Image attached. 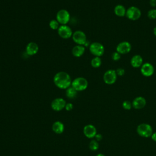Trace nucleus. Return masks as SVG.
I'll use <instances>...</instances> for the list:
<instances>
[{"label":"nucleus","instance_id":"obj_1","mask_svg":"<svg viewBox=\"0 0 156 156\" xmlns=\"http://www.w3.org/2000/svg\"><path fill=\"white\" fill-rule=\"evenodd\" d=\"M53 81L56 87L60 89H67L71 85V78L68 73L60 71L55 74Z\"/></svg>","mask_w":156,"mask_h":156},{"label":"nucleus","instance_id":"obj_2","mask_svg":"<svg viewBox=\"0 0 156 156\" xmlns=\"http://www.w3.org/2000/svg\"><path fill=\"white\" fill-rule=\"evenodd\" d=\"M88 85V80L82 77H78L72 80L71 87L77 91H82L87 89Z\"/></svg>","mask_w":156,"mask_h":156},{"label":"nucleus","instance_id":"obj_3","mask_svg":"<svg viewBox=\"0 0 156 156\" xmlns=\"http://www.w3.org/2000/svg\"><path fill=\"white\" fill-rule=\"evenodd\" d=\"M136 132L141 136L148 138L151 136L153 133V130L149 124L146 123H141L138 126Z\"/></svg>","mask_w":156,"mask_h":156},{"label":"nucleus","instance_id":"obj_4","mask_svg":"<svg viewBox=\"0 0 156 156\" xmlns=\"http://www.w3.org/2000/svg\"><path fill=\"white\" fill-rule=\"evenodd\" d=\"M89 50L93 55L99 57L102 56L105 52L104 46L99 42L91 43L89 46Z\"/></svg>","mask_w":156,"mask_h":156},{"label":"nucleus","instance_id":"obj_5","mask_svg":"<svg viewBox=\"0 0 156 156\" xmlns=\"http://www.w3.org/2000/svg\"><path fill=\"white\" fill-rule=\"evenodd\" d=\"M141 16V12L136 6H130L126 10V16L130 20L135 21L138 20Z\"/></svg>","mask_w":156,"mask_h":156},{"label":"nucleus","instance_id":"obj_6","mask_svg":"<svg viewBox=\"0 0 156 156\" xmlns=\"http://www.w3.org/2000/svg\"><path fill=\"white\" fill-rule=\"evenodd\" d=\"M70 20V14L68 10L61 9L56 14V20L61 25H66Z\"/></svg>","mask_w":156,"mask_h":156},{"label":"nucleus","instance_id":"obj_7","mask_svg":"<svg viewBox=\"0 0 156 156\" xmlns=\"http://www.w3.org/2000/svg\"><path fill=\"white\" fill-rule=\"evenodd\" d=\"M72 39L73 41L78 45H83L87 41L86 34L82 30H78L73 32L72 35Z\"/></svg>","mask_w":156,"mask_h":156},{"label":"nucleus","instance_id":"obj_8","mask_svg":"<svg viewBox=\"0 0 156 156\" xmlns=\"http://www.w3.org/2000/svg\"><path fill=\"white\" fill-rule=\"evenodd\" d=\"M117 76L115 69H108L103 75V80L107 85H112L116 81Z\"/></svg>","mask_w":156,"mask_h":156},{"label":"nucleus","instance_id":"obj_9","mask_svg":"<svg viewBox=\"0 0 156 156\" xmlns=\"http://www.w3.org/2000/svg\"><path fill=\"white\" fill-rule=\"evenodd\" d=\"M57 32L58 35L63 39H68L70 37H72L73 34L71 27L66 24L60 25L57 30Z\"/></svg>","mask_w":156,"mask_h":156},{"label":"nucleus","instance_id":"obj_10","mask_svg":"<svg viewBox=\"0 0 156 156\" xmlns=\"http://www.w3.org/2000/svg\"><path fill=\"white\" fill-rule=\"evenodd\" d=\"M132 49L131 44L127 41L120 42L116 48V51L119 52L120 54H126Z\"/></svg>","mask_w":156,"mask_h":156},{"label":"nucleus","instance_id":"obj_11","mask_svg":"<svg viewBox=\"0 0 156 156\" xmlns=\"http://www.w3.org/2000/svg\"><path fill=\"white\" fill-rule=\"evenodd\" d=\"M66 104V103L64 99L61 98H57L54 99L52 101L51 106L52 110H54V111L58 112L65 108Z\"/></svg>","mask_w":156,"mask_h":156},{"label":"nucleus","instance_id":"obj_12","mask_svg":"<svg viewBox=\"0 0 156 156\" xmlns=\"http://www.w3.org/2000/svg\"><path fill=\"white\" fill-rule=\"evenodd\" d=\"M140 68L141 73L145 77H150L154 73V67L150 63H144Z\"/></svg>","mask_w":156,"mask_h":156},{"label":"nucleus","instance_id":"obj_13","mask_svg":"<svg viewBox=\"0 0 156 156\" xmlns=\"http://www.w3.org/2000/svg\"><path fill=\"white\" fill-rule=\"evenodd\" d=\"M83 132L85 136L88 138H93L97 133L96 127L92 124H87L84 126Z\"/></svg>","mask_w":156,"mask_h":156},{"label":"nucleus","instance_id":"obj_14","mask_svg":"<svg viewBox=\"0 0 156 156\" xmlns=\"http://www.w3.org/2000/svg\"><path fill=\"white\" fill-rule=\"evenodd\" d=\"M38 45L35 42H29L26 47V52L29 56L35 55L38 51Z\"/></svg>","mask_w":156,"mask_h":156},{"label":"nucleus","instance_id":"obj_15","mask_svg":"<svg viewBox=\"0 0 156 156\" xmlns=\"http://www.w3.org/2000/svg\"><path fill=\"white\" fill-rule=\"evenodd\" d=\"M132 104V107L134 108L141 109L143 107H144V106L146 105V100L142 96H138L133 100Z\"/></svg>","mask_w":156,"mask_h":156},{"label":"nucleus","instance_id":"obj_16","mask_svg":"<svg viewBox=\"0 0 156 156\" xmlns=\"http://www.w3.org/2000/svg\"><path fill=\"white\" fill-rule=\"evenodd\" d=\"M130 64L133 68H140L143 64V59L140 55H134L130 60Z\"/></svg>","mask_w":156,"mask_h":156},{"label":"nucleus","instance_id":"obj_17","mask_svg":"<svg viewBox=\"0 0 156 156\" xmlns=\"http://www.w3.org/2000/svg\"><path fill=\"white\" fill-rule=\"evenodd\" d=\"M85 47L83 45H78L74 46L72 49V54L76 57H81L85 52Z\"/></svg>","mask_w":156,"mask_h":156},{"label":"nucleus","instance_id":"obj_18","mask_svg":"<svg viewBox=\"0 0 156 156\" xmlns=\"http://www.w3.org/2000/svg\"><path fill=\"white\" fill-rule=\"evenodd\" d=\"M52 129L55 133L60 134L64 131V124L61 121H57L53 123Z\"/></svg>","mask_w":156,"mask_h":156},{"label":"nucleus","instance_id":"obj_19","mask_svg":"<svg viewBox=\"0 0 156 156\" xmlns=\"http://www.w3.org/2000/svg\"><path fill=\"white\" fill-rule=\"evenodd\" d=\"M126 10L127 9L125 8V7L121 4H118L114 8L115 14L119 17H123L126 16Z\"/></svg>","mask_w":156,"mask_h":156},{"label":"nucleus","instance_id":"obj_20","mask_svg":"<svg viewBox=\"0 0 156 156\" xmlns=\"http://www.w3.org/2000/svg\"><path fill=\"white\" fill-rule=\"evenodd\" d=\"M77 94V91L71 86L66 89V96L69 99L74 98Z\"/></svg>","mask_w":156,"mask_h":156},{"label":"nucleus","instance_id":"obj_21","mask_svg":"<svg viewBox=\"0 0 156 156\" xmlns=\"http://www.w3.org/2000/svg\"><path fill=\"white\" fill-rule=\"evenodd\" d=\"M102 64V60L99 57H94L91 60V65L93 68H98L101 66Z\"/></svg>","mask_w":156,"mask_h":156},{"label":"nucleus","instance_id":"obj_22","mask_svg":"<svg viewBox=\"0 0 156 156\" xmlns=\"http://www.w3.org/2000/svg\"><path fill=\"white\" fill-rule=\"evenodd\" d=\"M49 26L52 30H58L60 27V24L56 20H52L49 21Z\"/></svg>","mask_w":156,"mask_h":156},{"label":"nucleus","instance_id":"obj_23","mask_svg":"<svg viewBox=\"0 0 156 156\" xmlns=\"http://www.w3.org/2000/svg\"><path fill=\"white\" fill-rule=\"evenodd\" d=\"M89 148L90 150L94 151L99 148V143L96 140H91L89 143Z\"/></svg>","mask_w":156,"mask_h":156},{"label":"nucleus","instance_id":"obj_24","mask_svg":"<svg viewBox=\"0 0 156 156\" xmlns=\"http://www.w3.org/2000/svg\"><path fill=\"white\" fill-rule=\"evenodd\" d=\"M147 17L151 20L156 19V9H152L147 12Z\"/></svg>","mask_w":156,"mask_h":156},{"label":"nucleus","instance_id":"obj_25","mask_svg":"<svg viewBox=\"0 0 156 156\" xmlns=\"http://www.w3.org/2000/svg\"><path fill=\"white\" fill-rule=\"evenodd\" d=\"M122 107L125 109V110H130L132 107V103L129 101H124L123 102H122Z\"/></svg>","mask_w":156,"mask_h":156},{"label":"nucleus","instance_id":"obj_26","mask_svg":"<svg viewBox=\"0 0 156 156\" xmlns=\"http://www.w3.org/2000/svg\"><path fill=\"white\" fill-rule=\"evenodd\" d=\"M121 54H120L119 52H118L117 51H115V52L112 53V58L114 61H118L121 58Z\"/></svg>","mask_w":156,"mask_h":156},{"label":"nucleus","instance_id":"obj_27","mask_svg":"<svg viewBox=\"0 0 156 156\" xmlns=\"http://www.w3.org/2000/svg\"><path fill=\"white\" fill-rule=\"evenodd\" d=\"M115 71L118 76L121 77V76H123L125 74V70L124 68H118Z\"/></svg>","mask_w":156,"mask_h":156},{"label":"nucleus","instance_id":"obj_28","mask_svg":"<svg viewBox=\"0 0 156 156\" xmlns=\"http://www.w3.org/2000/svg\"><path fill=\"white\" fill-rule=\"evenodd\" d=\"M65 108L67 111H71L73 108V105L71 103H66Z\"/></svg>","mask_w":156,"mask_h":156},{"label":"nucleus","instance_id":"obj_29","mask_svg":"<svg viewBox=\"0 0 156 156\" xmlns=\"http://www.w3.org/2000/svg\"><path fill=\"white\" fill-rule=\"evenodd\" d=\"M94 137L96 138V140L98 141H99L102 139V135L100 133H96V135H95Z\"/></svg>","mask_w":156,"mask_h":156},{"label":"nucleus","instance_id":"obj_30","mask_svg":"<svg viewBox=\"0 0 156 156\" xmlns=\"http://www.w3.org/2000/svg\"><path fill=\"white\" fill-rule=\"evenodd\" d=\"M149 4L151 7H156V0H150Z\"/></svg>","mask_w":156,"mask_h":156},{"label":"nucleus","instance_id":"obj_31","mask_svg":"<svg viewBox=\"0 0 156 156\" xmlns=\"http://www.w3.org/2000/svg\"><path fill=\"white\" fill-rule=\"evenodd\" d=\"M151 138H152V140H154V141H156V132L152 133V134L151 135Z\"/></svg>","mask_w":156,"mask_h":156},{"label":"nucleus","instance_id":"obj_32","mask_svg":"<svg viewBox=\"0 0 156 156\" xmlns=\"http://www.w3.org/2000/svg\"><path fill=\"white\" fill-rule=\"evenodd\" d=\"M153 33H154V35L156 37V26L154 28V29H153Z\"/></svg>","mask_w":156,"mask_h":156},{"label":"nucleus","instance_id":"obj_33","mask_svg":"<svg viewBox=\"0 0 156 156\" xmlns=\"http://www.w3.org/2000/svg\"><path fill=\"white\" fill-rule=\"evenodd\" d=\"M96 156H105L103 154H101V153H99L98 154H97Z\"/></svg>","mask_w":156,"mask_h":156}]
</instances>
